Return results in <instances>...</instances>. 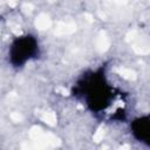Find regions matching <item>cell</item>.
<instances>
[{"mask_svg": "<svg viewBox=\"0 0 150 150\" xmlns=\"http://www.w3.org/2000/svg\"><path fill=\"white\" fill-rule=\"evenodd\" d=\"M39 55V42L35 36L26 34L15 38L9 47L8 57L13 67H22Z\"/></svg>", "mask_w": 150, "mask_h": 150, "instance_id": "7a4b0ae2", "label": "cell"}, {"mask_svg": "<svg viewBox=\"0 0 150 150\" xmlns=\"http://www.w3.org/2000/svg\"><path fill=\"white\" fill-rule=\"evenodd\" d=\"M76 91L84 104L97 115L105 114L109 115L111 120H115L120 118L117 111L120 109L124 110L122 107L120 108V105H117L120 93L110 86L102 69L84 75L77 83Z\"/></svg>", "mask_w": 150, "mask_h": 150, "instance_id": "6da1fadb", "label": "cell"}, {"mask_svg": "<svg viewBox=\"0 0 150 150\" xmlns=\"http://www.w3.org/2000/svg\"><path fill=\"white\" fill-rule=\"evenodd\" d=\"M131 132L138 142L150 145V116H142L132 121Z\"/></svg>", "mask_w": 150, "mask_h": 150, "instance_id": "3957f363", "label": "cell"}]
</instances>
